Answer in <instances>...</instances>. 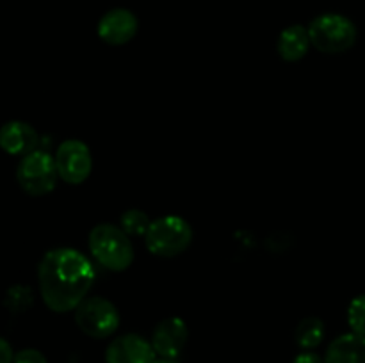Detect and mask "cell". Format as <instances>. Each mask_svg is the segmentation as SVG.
I'll use <instances>...</instances> for the list:
<instances>
[{"instance_id": "1", "label": "cell", "mask_w": 365, "mask_h": 363, "mask_svg": "<svg viewBox=\"0 0 365 363\" xmlns=\"http://www.w3.org/2000/svg\"><path fill=\"white\" fill-rule=\"evenodd\" d=\"M95 267L73 248L45 253L38 265V285L45 305L56 313L77 310L95 283Z\"/></svg>"}, {"instance_id": "2", "label": "cell", "mask_w": 365, "mask_h": 363, "mask_svg": "<svg viewBox=\"0 0 365 363\" xmlns=\"http://www.w3.org/2000/svg\"><path fill=\"white\" fill-rule=\"evenodd\" d=\"M88 244L93 258L107 270L121 273L134 262V246L128 233L116 224H96L89 231Z\"/></svg>"}, {"instance_id": "3", "label": "cell", "mask_w": 365, "mask_h": 363, "mask_svg": "<svg viewBox=\"0 0 365 363\" xmlns=\"http://www.w3.org/2000/svg\"><path fill=\"white\" fill-rule=\"evenodd\" d=\"M310 45L323 53H342L356 41V27L348 16L327 13L314 18L309 25Z\"/></svg>"}, {"instance_id": "4", "label": "cell", "mask_w": 365, "mask_h": 363, "mask_svg": "<svg viewBox=\"0 0 365 363\" xmlns=\"http://www.w3.org/2000/svg\"><path fill=\"white\" fill-rule=\"evenodd\" d=\"M192 241V230L185 219L178 216H164L152 221L145 235L148 251L163 258H173L184 253Z\"/></svg>"}, {"instance_id": "5", "label": "cell", "mask_w": 365, "mask_h": 363, "mask_svg": "<svg viewBox=\"0 0 365 363\" xmlns=\"http://www.w3.org/2000/svg\"><path fill=\"white\" fill-rule=\"evenodd\" d=\"M59 171L56 157L45 149H34L21 157L16 167V180L29 196H45L56 189Z\"/></svg>"}, {"instance_id": "6", "label": "cell", "mask_w": 365, "mask_h": 363, "mask_svg": "<svg viewBox=\"0 0 365 363\" xmlns=\"http://www.w3.org/2000/svg\"><path fill=\"white\" fill-rule=\"evenodd\" d=\"M78 330L91 338H109L120 326L118 308L106 298H86L75 310Z\"/></svg>"}, {"instance_id": "7", "label": "cell", "mask_w": 365, "mask_h": 363, "mask_svg": "<svg viewBox=\"0 0 365 363\" xmlns=\"http://www.w3.org/2000/svg\"><path fill=\"white\" fill-rule=\"evenodd\" d=\"M56 166L61 180L71 185L82 184L88 180L93 169V157L89 146L78 139H66L57 146Z\"/></svg>"}, {"instance_id": "8", "label": "cell", "mask_w": 365, "mask_h": 363, "mask_svg": "<svg viewBox=\"0 0 365 363\" xmlns=\"http://www.w3.org/2000/svg\"><path fill=\"white\" fill-rule=\"evenodd\" d=\"M187 324L180 317H168L155 326L152 333V347L159 358L177 359L187 344Z\"/></svg>"}, {"instance_id": "9", "label": "cell", "mask_w": 365, "mask_h": 363, "mask_svg": "<svg viewBox=\"0 0 365 363\" xmlns=\"http://www.w3.org/2000/svg\"><path fill=\"white\" fill-rule=\"evenodd\" d=\"M155 356L152 342L135 333L116 337L106 349V363H153Z\"/></svg>"}, {"instance_id": "10", "label": "cell", "mask_w": 365, "mask_h": 363, "mask_svg": "<svg viewBox=\"0 0 365 363\" xmlns=\"http://www.w3.org/2000/svg\"><path fill=\"white\" fill-rule=\"evenodd\" d=\"M100 39L107 45L120 46L130 41L138 32V18L128 9H110L100 18L96 27Z\"/></svg>"}, {"instance_id": "11", "label": "cell", "mask_w": 365, "mask_h": 363, "mask_svg": "<svg viewBox=\"0 0 365 363\" xmlns=\"http://www.w3.org/2000/svg\"><path fill=\"white\" fill-rule=\"evenodd\" d=\"M39 135L34 127L25 121L13 120L0 127V148L9 155L24 157L38 149Z\"/></svg>"}, {"instance_id": "12", "label": "cell", "mask_w": 365, "mask_h": 363, "mask_svg": "<svg viewBox=\"0 0 365 363\" xmlns=\"http://www.w3.org/2000/svg\"><path fill=\"white\" fill-rule=\"evenodd\" d=\"M324 363H365V335L344 333L330 342Z\"/></svg>"}, {"instance_id": "13", "label": "cell", "mask_w": 365, "mask_h": 363, "mask_svg": "<svg viewBox=\"0 0 365 363\" xmlns=\"http://www.w3.org/2000/svg\"><path fill=\"white\" fill-rule=\"evenodd\" d=\"M310 48L309 31L303 25H291L284 28L278 36L277 50L282 59L294 63V60L303 59Z\"/></svg>"}, {"instance_id": "14", "label": "cell", "mask_w": 365, "mask_h": 363, "mask_svg": "<svg viewBox=\"0 0 365 363\" xmlns=\"http://www.w3.org/2000/svg\"><path fill=\"white\" fill-rule=\"evenodd\" d=\"M327 327L319 317H307V319L299 320L294 331V340L303 351H312L317 345L323 342Z\"/></svg>"}, {"instance_id": "15", "label": "cell", "mask_w": 365, "mask_h": 363, "mask_svg": "<svg viewBox=\"0 0 365 363\" xmlns=\"http://www.w3.org/2000/svg\"><path fill=\"white\" fill-rule=\"evenodd\" d=\"M150 224H152V221L143 210L130 209L121 216V228L128 235H146Z\"/></svg>"}, {"instance_id": "16", "label": "cell", "mask_w": 365, "mask_h": 363, "mask_svg": "<svg viewBox=\"0 0 365 363\" xmlns=\"http://www.w3.org/2000/svg\"><path fill=\"white\" fill-rule=\"evenodd\" d=\"M348 324L353 333L365 335V294L356 295L348 308Z\"/></svg>"}, {"instance_id": "17", "label": "cell", "mask_w": 365, "mask_h": 363, "mask_svg": "<svg viewBox=\"0 0 365 363\" xmlns=\"http://www.w3.org/2000/svg\"><path fill=\"white\" fill-rule=\"evenodd\" d=\"M13 363H48L46 362L45 354L38 349H21L14 354Z\"/></svg>"}, {"instance_id": "18", "label": "cell", "mask_w": 365, "mask_h": 363, "mask_svg": "<svg viewBox=\"0 0 365 363\" xmlns=\"http://www.w3.org/2000/svg\"><path fill=\"white\" fill-rule=\"evenodd\" d=\"M14 362V352L11 347L9 342L6 338L0 337V363H13Z\"/></svg>"}, {"instance_id": "19", "label": "cell", "mask_w": 365, "mask_h": 363, "mask_svg": "<svg viewBox=\"0 0 365 363\" xmlns=\"http://www.w3.org/2000/svg\"><path fill=\"white\" fill-rule=\"evenodd\" d=\"M292 363H324V359L321 358L319 354H316V352L303 351V352H299L294 359H292Z\"/></svg>"}, {"instance_id": "20", "label": "cell", "mask_w": 365, "mask_h": 363, "mask_svg": "<svg viewBox=\"0 0 365 363\" xmlns=\"http://www.w3.org/2000/svg\"><path fill=\"white\" fill-rule=\"evenodd\" d=\"M153 363H178V362L177 359H170V358H159V359H155Z\"/></svg>"}]
</instances>
